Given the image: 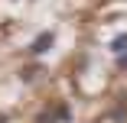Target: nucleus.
<instances>
[{
	"mask_svg": "<svg viewBox=\"0 0 127 123\" xmlns=\"http://www.w3.org/2000/svg\"><path fill=\"white\" fill-rule=\"evenodd\" d=\"M52 42H56V33L52 29H46V33H39L33 42H30V55H46L49 49H52Z\"/></svg>",
	"mask_w": 127,
	"mask_h": 123,
	"instance_id": "obj_1",
	"label": "nucleus"
},
{
	"mask_svg": "<svg viewBox=\"0 0 127 123\" xmlns=\"http://www.w3.org/2000/svg\"><path fill=\"white\" fill-rule=\"evenodd\" d=\"M111 52H114V55H124V52H127V33H117V36L111 39Z\"/></svg>",
	"mask_w": 127,
	"mask_h": 123,
	"instance_id": "obj_2",
	"label": "nucleus"
},
{
	"mask_svg": "<svg viewBox=\"0 0 127 123\" xmlns=\"http://www.w3.org/2000/svg\"><path fill=\"white\" fill-rule=\"evenodd\" d=\"M117 68H124V71H127V52H124V55H117Z\"/></svg>",
	"mask_w": 127,
	"mask_h": 123,
	"instance_id": "obj_3",
	"label": "nucleus"
},
{
	"mask_svg": "<svg viewBox=\"0 0 127 123\" xmlns=\"http://www.w3.org/2000/svg\"><path fill=\"white\" fill-rule=\"evenodd\" d=\"M0 123H7V117H0Z\"/></svg>",
	"mask_w": 127,
	"mask_h": 123,
	"instance_id": "obj_4",
	"label": "nucleus"
}]
</instances>
